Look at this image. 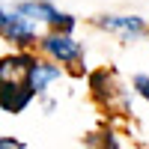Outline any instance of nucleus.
<instances>
[{
    "label": "nucleus",
    "instance_id": "nucleus-7",
    "mask_svg": "<svg viewBox=\"0 0 149 149\" xmlns=\"http://www.w3.org/2000/svg\"><path fill=\"white\" fill-rule=\"evenodd\" d=\"M90 90H93V98H95L98 104H104V107H110L113 98L122 95L119 84H116V74L107 72V69H95L90 74Z\"/></svg>",
    "mask_w": 149,
    "mask_h": 149
},
{
    "label": "nucleus",
    "instance_id": "nucleus-12",
    "mask_svg": "<svg viewBox=\"0 0 149 149\" xmlns=\"http://www.w3.org/2000/svg\"><path fill=\"white\" fill-rule=\"evenodd\" d=\"M6 15H9V9H3V6H0V27H3V21H6Z\"/></svg>",
    "mask_w": 149,
    "mask_h": 149
},
{
    "label": "nucleus",
    "instance_id": "nucleus-1",
    "mask_svg": "<svg viewBox=\"0 0 149 149\" xmlns=\"http://www.w3.org/2000/svg\"><path fill=\"white\" fill-rule=\"evenodd\" d=\"M39 51L51 60V63H57L60 69L63 66H74L78 69L81 63H84V45L74 39V36H69V33H45V36H39Z\"/></svg>",
    "mask_w": 149,
    "mask_h": 149
},
{
    "label": "nucleus",
    "instance_id": "nucleus-3",
    "mask_svg": "<svg viewBox=\"0 0 149 149\" xmlns=\"http://www.w3.org/2000/svg\"><path fill=\"white\" fill-rule=\"evenodd\" d=\"M0 36L9 42V45H15L18 51H30V48H36V42H39V24H33L30 18H24L18 15L15 9L6 15L3 21V27H0Z\"/></svg>",
    "mask_w": 149,
    "mask_h": 149
},
{
    "label": "nucleus",
    "instance_id": "nucleus-8",
    "mask_svg": "<svg viewBox=\"0 0 149 149\" xmlns=\"http://www.w3.org/2000/svg\"><path fill=\"white\" fill-rule=\"evenodd\" d=\"M15 12L18 15H24V18H30L33 24H48V27H54L57 24V18L63 15L51 0H21V3H15Z\"/></svg>",
    "mask_w": 149,
    "mask_h": 149
},
{
    "label": "nucleus",
    "instance_id": "nucleus-5",
    "mask_svg": "<svg viewBox=\"0 0 149 149\" xmlns=\"http://www.w3.org/2000/svg\"><path fill=\"white\" fill-rule=\"evenodd\" d=\"M60 78H63V69H60L57 63H51V60H42V57H36V63L27 72V84H30L33 95H45L48 86L57 84Z\"/></svg>",
    "mask_w": 149,
    "mask_h": 149
},
{
    "label": "nucleus",
    "instance_id": "nucleus-4",
    "mask_svg": "<svg viewBox=\"0 0 149 149\" xmlns=\"http://www.w3.org/2000/svg\"><path fill=\"white\" fill-rule=\"evenodd\" d=\"M33 98L36 95H33L27 81H21V84L0 81V110H3V113H12V116L24 113V110L33 104Z\"/></svg>",
    "mask_w": 149,
    "mask_h": 149
},
{
    "label": "nucleus",
    "instance_id": "nucleus-10",
    "mask_svg": "<svg viewBox=\"0 0 149 149\" xmlns=\"http://www.w3.org/2000/svg\"><path fill=\"white\" fill-rule=\"evenodd\" d=\"M0 149H27V146H24L21 137H12L9 134V137H0Z\"/></svg>",
    "mask_w": 149,
    "mask_h": 149
},
{
    "label": "nucleus",
    "instance_id": "nucleus-6",
    "mask_svg": "<svg viewBox=\"0 0 149 149\" xmlns=\"http://www.w3.org/2000/svg\"><path fill=\"white\" fill-rule=\"evenodd\" d=\"M33 63H36L33 51H15V54L0 57V81H12V84L27 81V72Z\"/></svg>",
    "mask_w": 149,
    "mask_h": 149
},
{
    "label": "nucleus",
    "instance_id": "nucleus-9",
    "mask_svg": "<svg viewBox=\"0 0 149 149\" xmlns=\"http://www.w3.org/2000/svg\"><path fill=\"white\" fill-rule=\"evenodd\" d=\"M131 86H134V93H137V95L143 98V102L149 104V74H134Z\"/></svg>",
    "mask_w": 149,
    "mask_h": 149
},
{
    "label": "nucleus",
    "instance_id": "nucleus-2",
    "mask_svg": "<svg viewBox=\"0 0 149 149\" xmlns=\"http://www.w3.org/2000/svg\"><path fill=\"white\" fill-rule=\"evenodd\" d=\"M93 24L104 33L119 36L122 42H140L149 36V24L140 15H98Z\"/></svg>",
    "mask_w": 149,
    "mask_h": 149
},
{
    "label": "nucleus",
    "instance_id": "nucleus-11",
    "mask_svg": "<svg viewBox=\"0 0 149 149\" xmlns=\"http://www.w3.org/2000/svg\"><path fill=\"white\" fill-rule=\"evenodd\" d=\"M42 107H45V113H51V110L57 107V102H54V98H45V102H42Z\"/></svg>",
    "mask_w": 149,
    "mask_h": 149
}]
</instances>
